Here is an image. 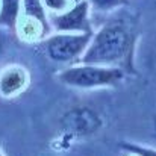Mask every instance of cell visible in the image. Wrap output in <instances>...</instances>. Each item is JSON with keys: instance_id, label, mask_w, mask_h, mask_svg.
Returning a JSON list of instances; mask_svg holds the SVG:
<instances>
[{"instance_id": "obj_1", "label": "cell", "mask_w": 156, "mask_h": 156, "mask_svg": "<svg viewBox=\"0 0 156 156\" xmlns=\"http://www.w3.org/2000/svg\"><path fill=\"white\" fill-rule=\"evenodd\" d=\"M133 40L121 26H106L91 38L87 52L82 56L83 64H120L127 65L132 55Z\"/></svg>"}, {"instance_id": "obj_2", "label": "cell", "mask_w": 156, "mask_h": 156, "mask_svg": "<svg viewBox=\"0 0 156 156\" xmlns=\"http://www.w3.org/2000/svg\"><path fill=\"white\" fill-rule=\"evenodd\" d=\"M58 79L70 87L77 88H94V87H109L115 85L123 79L121 68H106L94 64H85L67 68L58 74Z\"/></svg>"}, {"instance_id": "obj_3", "label": "cell", "mask_w": 156, "mask_h": 156, "mask_svg": "<svg viewBox=\"0 0 156 156\" xmlns=\"http://www.w3.org/2000/svg\"><path fill=\"white\" fill-rule=\"evenodd\" d=\"M93 38L91 32L83 34H58L46 41V50L52 61L68 62L83 52Z\"/></svg>"}, {"instance_id": "obj_4", "label": "cell", "mask_w": 156, "mask_h": 156, "mask_svg": "<svg viewBox=\"0 0 156 156\" xmlns=\"http://www.w3.org/2000/svg\"><path fill=\"white\" fill-rule=\"evenodd\" d=\"M62 127L73 133V135H79V136H85V135H91L94 132H97L102 126V120L97 115V112H94L90 108H73L68 112L64 114L62 117Z\"/></svg>"}, {"instance_id": "obj_5", "label": "cell", "mask_w": 156, "mask_h": 156, "mask_svg": "<svg viewBox=\"0 0 156 156\" xmlns=\"http://www.w3.org/2000/svg\"><path fill=\"white\" fill-rule=\"evenodd\" d=\"M55 26L58 30L67 32V30H79V32H91L90 21H88V2L82 0L77 2V5L67 11L62 15H58L55 18Z\"/></svg>"}, {"instance_id": "obj_6", "label": "cell", "mask_w": 156, "mask_h": 156, "mask_svg": "<svg viewBox=\"0 0 156 156\" xmlns=\"http://www.w3.org/2000/svg\"><path fill=\"white\" fill-rule=\"evenodd\" d=\"M27 82V74L20 67H11L5 70V73L0 76V93L3 96H12L17 94L20 90L24 88Z\"/></svg>"}, {"instance_id": "obj_7", "label": "cell", "mask_w": 156, "mask_h": 156, "mask_svg": "<svg viewBox=\"0 0 156 156\" xmlns=\"http://www.w3.org/2000/svg\"><path fill=\"white\" fill-rule=\"evenodd\" d=\"M20 12V0H2L0 9V24L14 29L17 17Z\"/></svg>"}, {"instance_id": "obj_8", "label": "cell", "mask_w": 156, "mask_h": 156, "mask_svg": "<svg viewBox=\"0 0 156 156\" xmlns=\"http://www.w3.org/2000/svg\"><path fill=\"white\" fill-rule=\"evenodd\" d=\"M23 8H24V14L27 17H32L34 20L40 21L44 30L47 29V20H46V14H44L41 0H23Z\"/></svg>"}, {"instance_id": "obj_9", "label": "cell", "mask_w": 156, "mask_h": 156, "mask_svg": "<svg viewBox=\"0 0 156 156\" xmlns=\"http://www.w3.org/2000/svg\"><path fill=\"white\" fill-rule=\"evenodd\" d=\"M123 147L132 153L138 156H156V150L152 149H146V147H138V146H132V144H123Z\"/></svg>"}, {"instance_id": "obj_10", "label": "cell", "mask_w": 156, "mask_h": 156, "mask_svg": "<svg viewBox=\"0 0 156 156\" xmlns=\"http://www.w3.org/2000/svg\"><path fill=\"white\" fill-rule=\"evenodd\" d=\"M94 5L100 9H108V8H114V6H118L121 3H124L126 0H93Z\"/></svg>"}, {"instance_id": "obj_11", "label": "cell", "mask_w": 156, "mask_h": 156, "mask_svg": "<svg viewBox=\"0 0 156 156\" xmlns=\"http://www.w3.org/2000/svg\"><path fill=\"white\" fill-rule=\"evenodd\" d=\"M44 3L50 9H62L65 6V0H44Z\"/></svg>"}, {"instance_id": "obj_12", "label": "cell", "mask_w": 156, "mask_h": 156, "mask_svg": "<svg viewBox=\"0 0 156 156\" xmlns=\"http://www.w3.org/2000/svg\"><path fill=\"white\" fill-rule=\"evenodd\" d=\"M0 156H3V153H2V150H0Z\"/></svg>"}, {"instance_id": "obj_13", "label": "cell", "mask_w": 156, "mask_h": 156, "mask_svg": "<svg viewBox=\"0 0 156 156\" xmlns=\"http://www.w3.org/2000/svg\"><path fill=\"white\" fill-rule=\"evenodd\" d=\"M74 2H80V0H74Z\"/></svg>"}]
</instances>
